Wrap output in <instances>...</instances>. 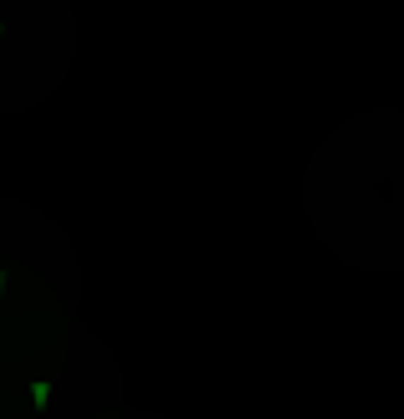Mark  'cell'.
Listing matches in <instances>:
<instances>
[{
	"label": "cell",
	"instance_id": "1",
	"mask_svg": "<svg viewBox=\"0 0 404 419\" xmlns=\"http://www.w3.org/2000/svg\"><path fill=\"white\" fill-rule=\"evenodd\" d=\"M31 404H36V409H47V404H52V384H47V379H36V384H31Z\"/></svg>",
	"mask_w": 404,
	"mask_h": 419
}]
</instances>
